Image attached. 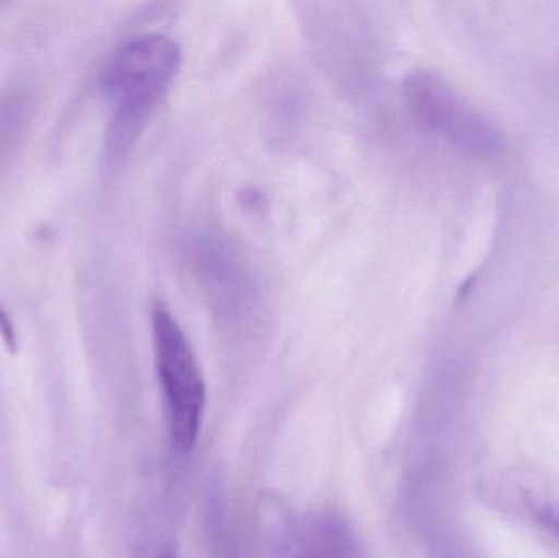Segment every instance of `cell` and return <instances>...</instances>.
Masks as SVG:
<instances>
[{
  "label": "cell",
  "instance_id": "obj_2",
  "mask_svg": "<svg viewBox=\"0 0 559 558\" xmlns=\"http://www.w3.org/2000/svg\"><path fill=\"white\" fill-rule=\"evenodd\" d=\"M151 330L167 431L174 448L187 454L195 448L202 429L205 380L186 333L164 305H154Z\"/></svg>",
  "mask_w": 559,
  "mask_h": 558
},
{
  "label": "cell",
  "instance_id": "obj_8",
  "mask_svg": "<svg viewBox=\"0 0 559 558\" xmlns=\"http://www.w3.org/2000/svg\"><path fill=\"white\" fill-rule=\"evenodd\" d=\"M0 337H2L10 353H15L19 346V337H16L15 324L10 318L9 311L0 304Z\"/></svg>",
  "mask_w": 559,
  "mask_h": 558
},
{
  "label": "cell",
  "instance_id": "obj_7",
  "mask_svg": "<svg viewBox=\"0 0 559 558\" xmlns=\"http://www.w3.org/2000/svg\"><path fill=\"white\" fill-rule=\"evenodd\" d=\"M531 517L542 531L548 534L559 546V501L535 500L528 503Z\"/></svg>",
  "mask_w": 559,
  "mask_h": 558
},
{
  "label": "cell",
  "instance_id": "obj_3",
  "mask_svg": "<svg viewBox=\"0 0 559 558\" xmlns=\"http://www.w3.org/2000/svg\"><path fill=\"white\" fill-rule=\"evenodd\" d=\"M404 95L417 120L462 150L489 156L504 146L501 130L440 75L411 72L404 79Z\"/></svg>",
  "mask_w": 559,
  "mask_h": 558
},
{
  "label": "cell",
  "instance_id": "obj_6",
  "mask_svg": "<svg viewBox=\"0 0 559 558\" xmlns=\"http://www.w3.org/2000/svg\"><path fill=\"white\" fill-rule=\"evenodd\" d=\"M197 265L200 274L209 282L215 297L223 298V307L228 310L245 308L251 298V281L245 265L235 251L218 239H203L197 246Z\"/></svg>",
  "mask_w": 559,
  "mask_h": 558
},
{
  "label": "cell",
  "instance_id": "obj_1",
  "mask_svg": "<svg viewBox=\"0 0 559 558\" xmlns=\"http://www.w3.org/2000/svg\"><path fill=\"white\" fill-rule=\"evenodd\" d=\"M180 66L182 49L163 33L131 36L111 52L102 72V87L114 105L102 151L108 173L130 156Z\"/></svg>",
  "mask_w": 559,
  "mask_h": 558
},
{
  "label": "cell",
  "instance_id": "obj_9",
  "mask_svg": "<svg viewBox=\"0 0 559 558\" xmlns=\"http://www.w3.org/2000/svg\"><path fill=\"white\" fill-rule=\"evenodd\" d=\"M144 558H179V554H177L176 546L167 544V546L160 547L156 553H151L150 556Z\"/></svg>",
  "mask_w": 559,
  "mask_h": 558
},
{
  "label": "cell",
  "instance_id": "obj_5",
  "mask_svg": "<svg viewBox=\"0 0 559 558\" xmlns=\"http://www.w3.org/2000/svg\"><path fill=\"white\" fill-rule=\"evenodd\" d=\"M38 104V85L28 75L10 79L0 87V177L15 166L22 154Z\"/></svg>",
  "mask_w": 559,
  "mask_h": 558
},
{
  "label": "cell",
  "instance_id": "obj_4",
  "mask_svg": "<svg viewBox=\"0 0 559 558\" xmlns=\"http://www.w3.org/2000/svg\"><path fill=\"white\" fill-rule=\"evenodd\" d=\"M267 520L274 558H364V544L357 531L332 511L295 517L275 507Z\"/></svg>",
  "mask_w": 559,
  "mask_h": 558
}]
</instances>
